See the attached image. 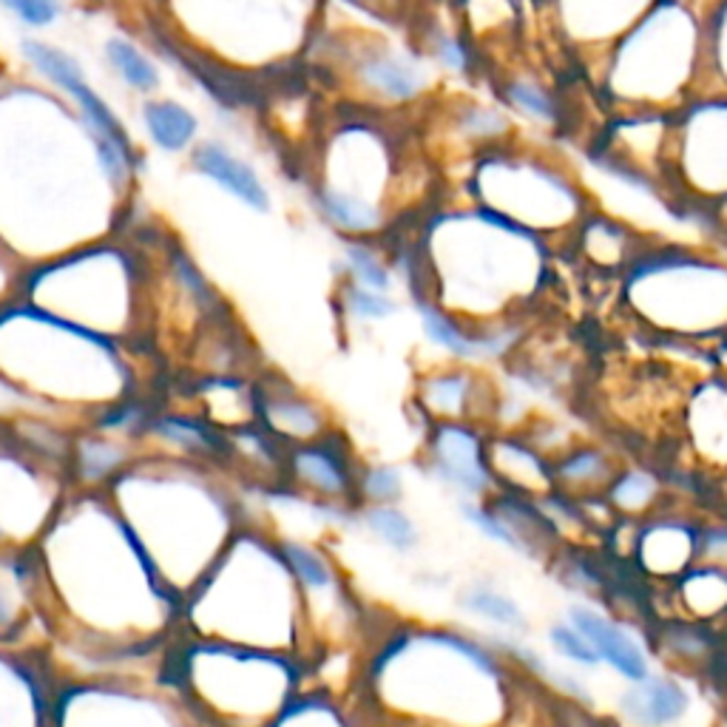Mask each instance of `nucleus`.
I'll return each instance as SVG.
<instances>
[{
    "label": "nucleus",
    "instance_id": "f257e3e1",
    "mask_svg": "<svg viewBox=\"0 0 727 727\" xmlns=\"http://www.w3.org/2000/svg\"><path fill=\"white\" fill-rule=\"evenodd\" d=\"M37 623L86 671L163 668L182 637V603L100 489H75L29 555Z\"/></svg>",
    "mask_w": 727,
    "mask_h": 727
},
{
    "label": "nucleus",
    "instance_id": "f03ea898",
    "mask_svg": "<svg viewBox=\"0 0 727 727\" xmlns=\"http://www.w3.org/2000/svg\"><path fill=\"white\" fill-rule=\"evenodd\" d=\"M103 492L179 603L250 523L234 483L208 458L143 449Z\"/></svg>",
    "mask_w": 727,
    "mask_h": 727
},
{
    "label": "nucleus",
    "instance_id": "7ed1b4c3",
    "mask_svg": "<svg viewBox=\"0 0 727 727\" xmlns=\"http://www.w3.org/2000/svg\"><path fill=\"white\" fill-rule=\"evenodd\" d=\"M139 350L94 336L35 304L0 307V381L37 418L63 433H82L139 404L148 387Z\"/></svg>",
    "mask_w": 727,
    "mask_h": 727
},
{
    "label": "nucleus",
    "instance_id": "20e7f679",
    "mask_svg": "<svg viewBox=\"0 0 727 727\" xmlns=\"http://www.w3.org/2000/svg\"><path fill=\"white\" fill-rule=\"evenodd\" d=\"M501 668L474 639L404 625L361 657L353 700L370 727H478L492 719Z\"/></svg>",
    "mask_w": 727,
    "mask_h": 727
},
{
    "label": "nucleus",
    "instance_id": "39448f33",
    "mask_svg": "<svg viewBox=\"0 0 727 727\" xmlns=\"http://www.w3.org/2000/svg\"><path fill=\"white\" fill-rule=\"evenodd\" d=\"M182 637L282 653L310 668L307 605L282 537L247 523L182 600Z\"/></svg>",
    "mask_w": 727,
    "mask_h": 727
},
{
    "label": "nucleus",
    "instance_id": "423d86ee",
    "mask_svg": "<svg viewBox=\"0 0 727 727\" xmlns=\"http://www.w3.org/2000/svg\"><path fill=\"white\" fill-rule=\"evenodd\" d=\"M23 302L134 350L152 336V279L139 256L114 239L29 270Z\"/></svg>",
    "mask_w": 727,
    "mask_h": 727
},
{
    "label": "nucleus",
    "instance_id": "0eeeda50",
    "mask_svg": "<svg viewBox=\"0 0 727 727\" xmlns=\"http://www.w3.org/2000/svg\"><path fill=\"white\" fill-rule=\"evenodd\" d=\"M165 676L200 727H270L310 685V668L282 653L179 637Z\"/></svg>",
    "mask_w": 727,
    "mask_h": 727
},
{
    "label": "nucleus",
    "instance_id": "6e6552de",
    "mask_svg": "<svg viewBox=\"0 0 727 727\" xmlns=\"http://www.w3.org/2000/svg\"><path fill=\"white\" fill-rule=\"evenodd\" d=\"M52 727H200V722L163 666L57 673Z\"/></svg>",
    "mask_w": 727,
    "mask_h": 727
},
{
    "label": "nucleus",
    "instance_id": "1a4fd4ad",
    "mask_svg": "<svg viewBox=\"0 0 727 727\" xmlns=\"http://www.w3.org/2000/svg\"><path fill=\"white\" fill-rule=\"evenodd\" d=\"M75 489L69 460L0 424V560H29Z\"/></svg>",
    "mask_w": 727,
    "mask_h": 727
},
{
    "label": "nucleus",
    "instance_id": "9d476101",
    "mask_svg": "<svg viewBox=\"0 0 727 727\" xmlns=\"http://www.w3.org/2000/svg\"><path fill=\"white\" fill-rule=\"evenodd\" d=\"M642 23L651 32L653 52L639 46L637 41L625 37L617 46V55L611 66L617 63H637L628 69L611 71V80L617 77L619 94L631 100H659L685 86L691 75V60L700 52V26L691 14L682 9L680 0H657L651 12L642 18Z\"/></svg>",
    "mask_w": 727,
    "mask_h": 727
},
{
    "label": "nucleus",
    "instance_id": "9b49d317",
    "mask_svg": "<svg viewBox=\"0 0 727 727\" xmlns=\"http://www.w3.org/2000/svg\"><path fill=\"white\" fill-rule=\"evenodd\" d=\"M55 685L48 651L0 637V727H52Z\"/></svg>",
    "mask_w": 727,
    "mask_h": 727
},
{
    "label": "nucleus",
    "instance_id": "f8f14e48",
    "mask_svg": "<svg viewBox=\"0 0 727 727\" xmlns=\"http://www.w3.org/2000/svg\"><path fill=\"white\" fill-rule=\"evenodd\" d=\"M21 55L26 57L29 66H32V69H35L52 89L63 91V97L75 105L77 114L82 118V123L89 125L91 134H94L100 143L114 145V148L123 152L131 163L137 165V168H143L137 145L131 139L123 120L111 111V105L105 103L103 97L91 89L86 75H82V66L69 55V52H63V48L52 46V43L35 41V37H26V41L21 43Z\"/></svg>",
    "mask_w": 727,
    "mask_h": 727
},
{
    "label": "nucleus",
    "instance_id": "ddd939ff",
    "mask_svg": "<svg viewBox=\"0 0 727 727\" xmlns=\"http://www.w3.org/2000/svg\"><path fill=\"white\" fill-rule=\"evenodd\" d=\"M358 478L353 455L336 444V435L307 446H293L282 455V483L304 501L324 506H358Z\"/></svg>",
    "mask_w": 727,
    "mask_h": 727
},
{
    "label": "nucleus",
    "instance_id": "4468645a",
    "mask_svg": "<svg viewBox=\"0 0 727 727\" xmlns=\"http://www.w3.org/2000/svg\"><path fill=\"white\" fill-rule=\"evenodd\" d=\"M259 426L282 449L307 446L333 435V421L295 387H259Z\"/></svg>",
    "mask_w": 727,
    "mask_h": 727
},
{
    "label": "nucleus",
    "instance_id": "2eb2a0df",
    "mask_svg": "<svg viewBox=\"0 0 727 727\" xmlns=\"http://www.w3.org/2000/svg\"><path fill=\"white\" fill-rule=\"evenodd\" d=\"M356 77L363 91L384 103H412L426 89V66L415 55L395 46H370L356 60Z\"/></svg>",
    "mask_w": 727,
    "mask_h": 727
},
{
    "label": "nucleus",
    "instance_id": "dca6fc26",
    "mask_svg": "<svg viewBox=\"0 0 727 727\" xmlns=\"http://www.w3.org/2000/svg\"><path fill=\"white\" fill-rule=\"evenodd\" d=\"M433 469L440 481L478 494L489 486V467L483 460L481 438L463 424H435L429 438Z\"/></svg>",
    "mask_w": 727,
    "mask_h": 727
},
{
    "label": "nucleus",
    "instance_id": "f3484780",
    "mask_svg": "<svg viewBox=\"0 0 727 727\" xmlns=\"http://www.w3.org/2000/svg\"><path fill=\"white\" fill-rule=\"evenodd\" d=\"M191 165L202 177H208L222 191L231 193L234 200H239L242 205L254 208V211H268L270 208V193L268 188L261 186L259 174L216 139H205V143L197 145L191 152Z\"/></svg>",
    "mask_w": 727,
    "mask_h": 727
},
{
    "label": "nucleus",
    "instance_id": "a211bd4d",
    "mask_svg": "<svg viewBox=\"0 0 727 727\" xmlns=\"http://www.w3.org/2000/svg\"><path fill=\"white\" fill-rule=\"evenodd\" d=\"M569 617L577 631L583 634L591 646H594L600 659H605L619 676L631 682L648 680L646 657H642L637 642H634L623 628H617V625L608 623V619L600 617L597 611L591 608H571Z\"/></svg>",
    "mask_w": 727,
    "mask_h": 727
},
{
    "label": "nucleus",
    "instance_id": "6ab92c4d",
    "mask_svg": "<svg viewBox=\"0 0 727 727\" xmlns=\"http://www.w3.org/2000/svg\"><path fill=\"white\" fill-rule=\"evenodd\" d=\"M270 727H370L353 696L307 685Z\"/></svg>",
    "mask_w": 727,
    "mask_h": 727
},
{
    "label": "nucleus",
    "instance_id": "aec40b11",
    "mask_svg": "<svg viewBox=\"0 0 727 727\" xmlns=\"http://www.w3.org/2000/svg\"><path fill=\"white\" fill-rule=\"evenodd\" d=\"M625 711L642 727H666L680 719L687 707V693L668 676L642 680L623 700Z\"/></svg>",
    "mask_w": 727,
    "mask_h": 727
},
{
    "label": "nucleus",
    "instance_id": "412c9836",
    "mask_svg": "<svg viewBox=\"0 0 727 727\" xmlns=\"http://www.w3.org/2000/svg\"><path fill=\"white\" fill-rule=\"evenodd\" d=\"M143 123L148 131V139L165 154L186 152L188 145L197 139L200 131V120L193 118V111L188 105L177 103V100H148L143 105Z\"/></svg>",
    "mask_w": 727,
    "mask_h": 727
},
{
    "label": "nucleus",
    "instance_id": "4be33fe9",
    "mask_svg": "<svg viewBox=\"0 0 727 727\" xmlns=\"http://www.w3.org/2000/svg\"><path fill=\"white\" fill-rule=\"evenodd\" d=\"M474 381L469 372H438L418 387V404L429 424H463L460 415L472 401Z\"/></svg>",
    "mask_w": 727,
    "mask_h": 727
},
{
    "label": "nucleus",
    "instance_id": "5701e85b",
    "mask_svg": "<svg viewBox=\"0 0 727 727\" xmlns=\"http://www.w3.org/2000/svg\"><path fill=\"white\" fill-rule=\"evenodd\" d=\"M105 57H109L111 69L118 71L120 80L137 94H154L159 89L163 80H159L157 63L128 37H109L105 41Z\"/></svg>",
    "mask_w": 727,
    "mask_h": 727
},
{
    "label": "nucleus",
    "instance_id": "b1692460",
    "mask_svg": "<svg viewBox=\"0 0 727 727\" xmlns=\"http://www.w3.org/2000/svg\"><path fill=\"white\" fill-rule=\"evenodd\" d=\"M356 512L361 515L363 528L384 543V546H390L392 551L415 549L418 528H415L412 517L401 512L395 503H363V506H356Z\"/></svg>",
    "mask_w": 727,
    "mask_h": 727
},
{
    "label": "nucleus",
    "instance_id": "393cba45",
    "mask_svg": "<svg viewBox=\"0 0 727 727\" xmlns=\"http://www.w3.org/2000/svg\"><path fill=\"white\" fill-rule=\"evenodd\" d=\"M344 261H347L350 282L378 290V293H390L392 290V268L384 261V256L372 247V239H347Z\"/></svg>",
    "mask_w": 727,
    "mask_h": 727
},
{
    "label": "nucleus",
    "instance_id": "a878e982",
    "mask_svg": "<svg viewBox=\"0 0 727 727\" xmlns=\"http://www.w3.org/2000/svg\"><path fill=\"white\" fill-rule=\"evenodd\" d=\"M506 100L515 105L517 111H523L526 118L537 120V123H557L560 118V109H557V100L551 97V91H546L543 86L532 80H515L506 86Z\"/></svg>",
    "mask_w": 727,
    "mask_h": 727
},
{
    "label": "nucleus",
    "instance_id": "bb28decb",
    "mask_svg": "<svg viewBox=\"0 0 727 727\" xmlns=\"http://www.w3.org/2000/svg\"><path fill=\"white\" fill-rule=\"evenodd\" d=\"M342 299L347 313H350L353 318H358V322H381V318L392 316V313L399 310V304L392 302L390 293H378V290L361 288V284L356 282L344 284Z\"/></svg>",
    "mask_w": 727,
    "mask_h": 727
},
{
    "label": "nucleus",
    "instance_id": "cd10ccee",
    "mask_svg": "<svg viewBox=\"0 0 727 727\" xmlns=\"http://www.w3.org/2000/svg\"><path fill=\"white\" fill-rule=\"evenodd\" d=\"M463 608L474 611L478 617L492 619V623L497 625H512V628H517V625L523 623L521 608H517L508 597H503V594L489 589L467 591V594H463Z\"/></svg>",
    "mask_w": 727,
    "mask_h": 727
},
{
    "label": "nucleus",
    "instance_id": "c85d7f7f",
    "mask_svg": "<svg viewBox=\"0 0 727 727\" xmlns=\"http://www.w3.org/2000/svg\"><path fill=\"white\" fill-rule=\"evenodd\" d=\"M401 494V474L390 467L361 469L358 478V506L363 503H395Z\"/></svg>",
    "mask_w": 727,
    "mask_h": 727
},
{
    "label": "nucleus",
    "instance_id": "c756f323",
    "mask_svg": "<svg viewBox=\"0 0 727 727\" xmlns=\"http://www.w3.org/2000/svg\"><path fill=\"white\" fill-rule=\"evenodd\" d=\"M458 123H460V131H463L467 137H474V139L501 137V134H506V128H508L506 114H501V111H494V109H486V105H467V109L460 111Z\"/></svg>",
    "mask_w": 727,
    "mask_h": 727
},
{
    "label": "nucleus",
    "instance_id": "7c9ffc66",
    "mask_svg": "<svg viewBox=\"0 0 727 727\" xmlns=\"http://www.w3.org/2000/svg\"><path fill=\"white\" fill-rule=\"evenodd\" d=\"M0 7L29 29L52 26L63 14L60 0H0Z\"/></svg>",
    "mask_w": 727,
    "mask_h": 727
},
{
    "label": "nucleus",
    "instance_id": "2f4dec72",
    "mask_svg": "<svg viewBox=\"0 0 727 727\" xmlns=\"http://www.w3.org/2000/svg\"><path fill=\"white\" fill-rule=\"evenodd\" d=\"M549 639L555 642V648L560 653H566L569 659L580 662V666H600V653L594 651L589 639L577 631L574 625H555L549 631Z\"/></svg>",
    "mask_w": 727,
    "mask_h": 727
},
{
    "label": "nucleus",
    "instance_id": "473e14b6",
    "mask_svg": "<svg viewBox=\"0 0 727 727\" xmlns=\"http://www.w3.org/2000/svg\"><path fill=\"white\" fill-rule=\"evenodd\" d=\"M429 48H433V57L440 69L455 71V75H460V71L469 69V52H467V46L458 41V37L446 35V32H438V35L433 37V43H429Z\"/></svg>",
    "mask_w": 727,
    "mask_h": 727
},
{
    "label": "nucleus",
    "instance_id": "72a5a7b5",
    "mask_svg": "<svg viewBox=\"0 0 727 727\" xmlns=\"http://www.w3.org/2000/svg\"><path fill=\"white\" fill-rule=\"evenodd\" d=\"M467 517L474 523V526L483 528L492 540L506 543V546H512V549H523V543L517 540V532L515 528H508L506 523L501 521V515L494 517V515H489V512H483V508L467 506Z\"/></svg>",
    "mask_w": 727,
    "mask_h": 727
}]
</instances>
